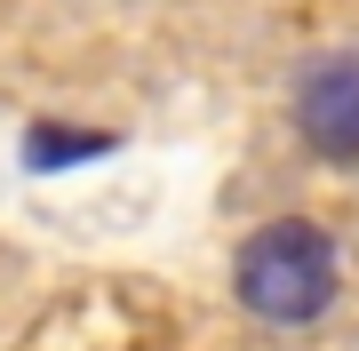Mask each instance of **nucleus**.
<instances>
[{"instance_id": "nucleus-1", "label": "nucleus", "mask_w": 359, "mask_h": 351, "mask_svg": "<svg viewBox=\"0 0 359 351\" xmlns=\"http://www.w3.org/2000/svg\"><path fill=\"white\" fill-rule=\"evenodd\" d=\"M231 287L264 327H311V319H327L335 287H344V256L311 216H280L264 232H248L240 263H231Z\"/></svg>"}, {"instance_id": "nucleus-2", "label": "nucleus", "mask_w": 359, "mask_h": 351, "mask_svg": "<svg viewBox=\"0 0 359 351\" xmlns=\"http://www.w3.org/2000/svg\"><path fill=\"white\" fill-rule=\"evenodd\" d=\"M295 136L327 168H359V56H320L295 80Z\"/></svg>"}, {"instance_id": "nucleus-3", "label": "nucleus", "mask_w": 359, "mask_h": 351, "mask_svg": "<svg viewBox=\"0 0 359 351\" xmlns=\"http://www.w3.org/2000/svg\"><path fill=\"white\" fill-rule=\"evenodd\" d=\"M120 136L112 128H72V120H32L25 128V168L56 176V168H88V160H112Z\"/></svg>"}]
</instances>
